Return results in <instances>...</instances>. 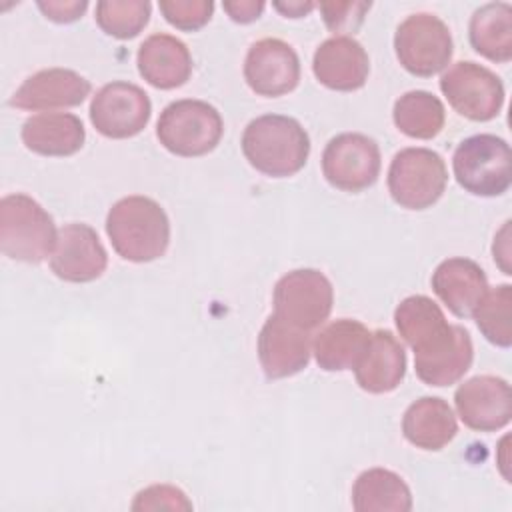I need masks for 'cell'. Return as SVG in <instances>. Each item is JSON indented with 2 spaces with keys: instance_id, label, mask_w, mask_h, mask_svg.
<instances>
[{
  "instance_id": "1",
  "label": "cell",
  "mask_w": 512,
  "mask_h": 512,
  "mask_svg": "<svg viewBox=\"0 0 512 512\" xmlns=\"http://www.w3.org/2000/svg\"><path fill=\"white\" fill-rule=\"evenodd\" d=\"M394 324L412 348L414 370L424 384L450 386L470 370L474 346L468 330L450 324L432 298L424 294L404 298L394 310Z\"/></svg>"
},
{
  "instance_id": "2",
  "label": "cell",
  "mask_w": 512,
  "mask_h": 512,
  "mask_svg": "<svg viewBox=\"0 0 512 512\" xmlns=\"http://www.w3.org/2000/svg\"><path fill=\"white\" fill-rule=\"evenodd\" d=\"M240 146L248 164L272 178L294 176L310 156L308 132L296 118L284 114H262L250 120Z\"/></svg>"
},
{
  "instance_id": "3",
  "label": "cell",
  "mask_w": 512,
  "mask_h": 512,
  "mask_svg": "<svg viewBox=\"0 0 512 512\" xmlns=\"http://www.w3.org/2000/svg\"><path fill=\"white\" fill-rule=\"evenodd\" d=\"M106 234L120 258L144 264L164 256L170 244V220L156 200L132 194L108 210Z\"/></svg>"
},
{
  "instance_id": "4",
  "label": "cell",
  "mask_w": 512,
  "mask_h": 512,
  "mask_svg": "<svg viewBox=\"0 0 512 512\" xmlns=\"http://www.w3.org/2000/svg\"><path fill=\"white\" fill-rule=\"evenodd\" d=\"M58 232L52 216L28 194H6L0 200V250L4 256L38 264L52 256Z\"/></svg>"
},
{
  "instance_id": "5",
  "label": "cell",
  "mask_w": 512,
  "mask_h": 512,
  "mask_svg": "<svg viewBox=\"0 0 512 512\" xmlns=\"http://www.w3.org/2000/svg\"><path fill=\"white\" fill-rule=\"evenodd\" d=\"M454 178L460 188L474 196H502L512 182V152L496 134L464 138L452 156Z\"/></svg>"
},
{
  "instance_id": "6",
  "label": "cell",
  "mask_w": 512,
  "mask_h": 512,
  "mask_svg": "<svg viewBox=\"0 0 512 512\" xmlns=\"http://www.w3.org/2000/svg\"><path fill=\"white\" fill-rule=\"evenodd\" d=\"M224 132L220 112L196 98H182L170 102L156 122V136L160 144L182 158H196L212 152Z\"/></svg>"
},
{
  "instance_id": "7",
  "label": "cell",
  "mask_w": 512,
  "mask_h": 512,
  "mask_svg": "<svg viewBox=\"0 0 512 512\" xmlns=\"http://www.w3.org/2000/svg\"><path fill=\"white\" fill-rule=\"evenodd\" d=\"M448 184L442 156L430 148H402L388 168V192L406 210H426L440 200Z\"/></svg>"
},
{
  "instance_id": "8",
  "label": "cell",
  "mask_w": 512,
  "mask_h": 512,
  "mask_svg": "<svg viewBox=\"0 0 512 512\" xmlns=\"http://www.w3.org/2000/svg\"><path fill=\"white\" fill-rule=\"evenodd\" d=\"M394 50L406 72L430 78L450 64L454 42L444 20L428 12H418L398 24Z\"/></svg>"
},
{
  "instance_id": "9",
  "label": "cell",
  "mask_w": 512,
  "mask_h": 512,
  "mask_svg": "<svg viewBox=\"0 0 512 512\" xmlns=\"http://www.w3.org/2000/svg\"><path fill=\"white\" fill-rule=\"evenodd\" d=\"M272 304L276 316L310 332L328 320L334 304V288L320 270L298 268L276 282Z\"/></svg>"
},
{
  "instance_id": "10",
  "label": "cell",
  "mask_w": 512,
  "mask_h": 512,
  "mask_svg": "<svg viewBox=\"0 0 512 512\" xmlns=\"http://www.w3.org/2000/svg\"><path fill=\"white\" fill-rule=\"evenodd\" d=\"M440 90L448 104L472 122H488L504 106L502 80L490 68L470 60L452 64L440 78Z\"/></svg>"
},
{
  "instance_id": "11",
  "label": "cell",
  "mask_w": 512,
  "mask_h": 512,
  "mask_svg": "<svg viewBox=\"0 0 512 512\" xmlns=\"http://www.w3.org/2000/svg\"><path fill=\"white\" fill-rule=\"evenodd\" d=\"M380 148L374 138L360 132H342L322 152L326 182L342 192H362L380 176Z\"/></svg>"
},
{
  "instance_id": "12",
  "label": "cell",
  "mask_w": 512,
  "mask_h": 512,
  "mask_svg": "<svg viewBox=\"0 0 512 512\" xmlns=\"http://www.w3.org/2000/svg\"><path fill=\"white\" fill-rule=\"evenodd\" d=\"M152 114L148 94L124 80L104 84L90 102V122L106 138L124 140L140 134Z\"/></svg>"
},
{
  "instance_id": "13",
  "label": "cell",
  "mask_w": 512,
  "mask_h": 512,
  "mask_svg": "<svg viewBox=\"0 0 512 512\" xmlns=\"http://www.w3.org/2000/svg\"><path fill=\"white\" fill-rule=\"evenodd\" d=\"M244 80L258 96H284L300 82V58L280 38L256 40L244 58Z\"/></svg>"
},
{
  "instance_id": "14",
  "label": "cell",
  "mask_w": 512,
  "mask_h": 512,
  "mask_svg": "<svg viewBox=\"0 0 512 512\" xmlns=\"http://www.w3.org/2000/svg\"><path fill=\"white\" fill-rule=\"evenodd\" d=\"M460 420L476 432H496L508 426L512 416L510 384L492 374L468 378L454 392Z\"/></svg>"
},
{
  "instance_id": "15",
  "label": "cell",
  "mask_w": 512,
  "mask_h": 512,
  "mask_svg": "<svg viewBox=\"0 0 512 512\" xmlns=\"http://www.w3.org/2000/svg\"><path fill=\"white\" fill-rule=\"evenodd\" d=\"M108 266V254L96 230L82 222L58 230L56 248L50 256V270L64 282L84 284L100 278Z\"/></svg>"
},
{
  "instance_id": "16",
  "label": "cell",
  "mask_w": 512,
  "mask_h": 512,
  "mask_svg": "<svg viewBox=\"0 0 512 512\" xmlns=\"http://www.w3.org/2000/svg\"><path fill=\"white\" fill-rule=\"evenodd\" d=\"M310 332L272 314L258 334V360L268 380L290 378L310 362Z\"/></svg>"
},
{
  "instance_id": "17",
  "label": "cell",
  "mask_w": 512,
  "mask_h": 512,
  "mask_svg": "<svg viewBox=\"0 0 512 512\" xmlns=\"http://www.w3.org/2000/svg\"><path fill=\"white\" fill-rule=\"evenodd\" d=\"M92 86L82 74L70 68H46L28 76L12 94L10 106L32 112H52L80 106Z\"/></svg>"
},
{
  "instance_id": "18",
  "label": "cell",
  "mask_w": 512,
  "mask_h": 512,
  "mask_svg": "<svg viewBox=\"0 0 512 512\" xmlns=\"http://www.w3.org/2000/svg\"><path fill=\"white\" fill-rule=\"evenodd\" d=\"M312 72L316 80L330 90L354 92L368 80L370 58L356 38L332 36L316 48Z\"/></svg>"
},
{
  "instance_id": "19",
  "label": "cell",
  "mask_w": 512,
  "mask_h": 512,
  "mask_svg": "<svg viewBox=\"0 0 512 512\" xmlns=\"http://www.w3.org/2000/svg\"><path fill=\"white\" fill-rule=\"evenodd\" d=\"M136 66L150 86L172 90L186 84L192 76V54L180 38L156 32L140 44Z\"/></svg>"
},
{
  "instance_id": "20",
  "label": "cell",
  "mask_w": 512,
  "mask_h": 512,
  "mask_svg": "<svg viewBox=\"0 0 512 512\" xmlns=\"http://www.w3.org/2000/svg\"><path fill=\"white\" fill-rule=\"evenodd\" d=\"M432 290L454 316L468 318L486 294L488 280L480 264L454 256L442 260L432 272Z\"/></svg>"
},
{
  "instance_id": "21",
  "label": "cell",
  "mask_w": 512,
  "mask_h": 512,
  "mask_svg": "<svg viewBox=\"0 0 512 512\" xmlns=\"http://www.w3.org/2000/svg\"><path fill=\"white\" fill-rule=\"evenodd\" d=\"M356 382L364 392L386 394L400 386L406 374V352L390 330H374L354 366Z\"/></svg>"
},
{
  "instance_id": "22",
  "label": "cell",
  "mask_w": 512,
  "mask_h": 512,
  "mask_svg": "<svg viewBox=\"0 0 512 512\" xmlns=\"http://www.w3.org/2000/svg\"><path fill=\"white\" fill-rule=\"evenodd\" d=\"M24 146L40 156H72L86 140L82 120L70 112H40L30 116L20 130Z\"/></svg>"
},
{
  "instance_id": "23",
  "label": "cell",
  "mask_w": 512,
  "mask_h": 512,
  "mask_svg": "<svg viewBox=\"0 0 512 512\" xmlns=\"http://www.w3.org/2000/svg\"><path fill=\"white\" fill-rule=\"evenodd\" d=\"M458 432V422L450 404L438 396L414 400L402 416L404 438L420 450H442Z\"/></svg>"
},
{
  "instance_id": "24",
  "label": "cell",
  "mask_w": 512,
  "mask_h": 512,
  "mask_svg": "<svg viewBox=\"0 0 512 512\" xmlns=\"http://www.w3.org/2000/svg\"><path fill=\"white\" fill-rule=\"evenodd\" d=\"M370 334L362 322L352 318H340L322 326L312 340L316 364L326 372L354 370L370 342Z\"/></svg>"
},
{
  "instance_id": "25",
  "label": "cell",
  "mask_w": 512,
  "mask_h": 512,
  "mask_svg": "<svg viewBox=\"0 0 512 512\" xmlns=\"http://www.w3.org/2000/svg\"><path fill=\"white\" fill-rule=\"evenodd\" d=\"M472 48L490 62H510L512 58V6L508 2H488L474 10L468 24Z\"/></svg>"
},
{
  "instance_id": "26",
  "label": "cell",
  "mask_w": 512,
  "mask_h": 512,
  "mask_svg": "<svg viewBox=\"0 0 512 512\" xmlns=\"http://www.w3.org/2000/svg\"><path fill=\"white\" fill-rule=\"evenodd\" d=\"M352 506L356 512H408L412 510V492L396 472L370 468L352 486Z\"/></svg>"
},
{
  "instance_id": "27",
  "label": "cell",
  "mask_w": 512,
  "mask_h": 512,
  "mask_svg": "<svg viewBox=\"0 0 512 512\" xmlns=\"http://www.w3.org/2000/svg\"><path fill=\"white\" fill-rule=\"evenodd\" d=\"M392 120L408 138L432 140L446 122V110L438 96L426 90H410L394 102Z\"/></svg>"
},
{
  "instance_id": "28",
  "label": "cell",
  "mask_w": 512,
  "mask_h": 512,
  "mask_svg": "<svg viewBox=\"0 0 512 512\" xmlns=\"http://www.w3.org/2000/svg\"><path fill=\"white\" fill-rule=\"evenodd\" d=\"M472 316L490 344L508 348L512 344V286L500 284L486 290Z\"/></svg>"
},
{
  "instance_id": "29",
  "label": "cell",
  "mask_w": 512,
  "mask_h": 512,
  "mask_svg": "<svg viewBox=\"0 0 512 512\" xmlns=\"http://www.w3.org/2000/svg\"><path fill=\"white\" fill-rule=\"evenodd\" d=\"M150 12L152 4L148 0H100L94 18L108 36L130 40L144 30Z\"/></svg>"
},
{
  "instance_id": "30",
  "label": "cell",
  "mask_w": 512,
  "mask_h": 512,
  "mask_svg": "<svg viewBox=\"0 0 512 512\" xmlns=\"http://www.w3.org/2000/svg\"><path fill=\"white\" fill-rule=\"evenodd\" d=\"M160 12L166 22L178 30L194 32L206 26L214 12V2L210 0H162Z\"/></svg>"
},
{
  "instance_id": "31",
  "label": "cell",
  "mask_w": 512,
  "mask_h": 512,
  "mask_svg": "<svg viewBox=\"0 0 512 512\" xmlns=\"http://www.w3.org/2000/svg\"><path fill=\"white\" fill-rule=\"evenodd\" d=\"M370 2H322L318 4L322 12V20L334 36H348V32H356L364 22L366 12L370 10Z\"/></svg>"
},
{
  "instance_id": "32",
  "label": "cell",
  "mask_w": 512,
  "mask_h": 512,
  "mask_svg": "<svg viewBox=\"0 0 512 512\" xmlns=\"http://www.w3.org/2000/svg\"><path fill=\"white\" fill-rule=\"evenodd\" d=\"M192 502L186 494L170 484H154L140 490L132 502V510H190Z\"/></svg>"
},
{
  "instance_id": "33",
  "label": "cell",
  "mask_w": 512,
  "mask_h": 512,
  "mask_svg": "<svg viewBox=\"0 0 512 512\" xmlns=\"http://www.w3.org/2000/svg\"><path fill=\"white\" fill-rule=\"evenodd\" d=\"M42 14L52 20V22H58V24H68V22H74L78 18H82V14L86 12L88 8V2L86 0H40L36 4Z\"/></svg>"
},
{
  "instance_id": "34",
  "label": "cell",
  "mask_w": 512,
  "mask_h": 512,
  "mask_svg": "<svg viewBox=\"0 0 512 512\" xmlns=\"http://www.w3.org/2000/svg\"><path fill=\"white\" fill-rule=\"evenodd\" d=\"M222 6L234 22L248 24L260 18L266 4L262 0H236V2H224Z\"/></svg>"
},
{
  "instance_id": "35",
  "label": "cell",
  "mask_w": 512,
  "mask_h": 512,
  "mask_svg": "<svg viewBox=\"0 0 512 512\" xmlns=\"http://www.w3.org/2000/svg\"><path fill=\"white\" fill-rule=\"evenodd\" d=\"M274 8L286 18H302L316 8L314 2H274Z\"/></svg>"
}]
</instances>
